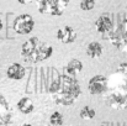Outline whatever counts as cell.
Segmentation results:
<instances>
[{"label":"cell","mask_w":127,"mask_h":126,"mask_svg":"<svg viewBox=\"0 0 127 126\" xmlns=\"http://www.w3.org/2000/svg\"><path fill=\"white\" fill-rule=\"evenodd\" d=\"M48 93L54 104L70 106L80 96L82 86L78 79H75V77L61 74L51 83Z\"/></svg>","instance_id":"6da1fadb"},{"label":"cell","mask_w":127,"mask_h":126,"mask_svg":"<svg viewBox=\"0 0 127 126\" xmlns=\"http://www.w3.org/2000/svg\"><path fill=\"white\" fill-rule=\"evenodd\" d=\"M105 101L114 109H127V63H121L116 73L107 77Z\"/></svg>","instance_id":"7a4b0ae2"},{"label":"cell","mask_w":127,"mask_h":126,"mask_svg":"<svg viewBox=\"0 0 127 126\" xmlns=\"http://www.w3.org/2000/svg\"><path fill=\"white\" fill-rule=\"evenodd\" d=\"M53 54V47L46 42L41 41L38 37H31L22 43L21 58L27 63H40L49 59Z\"/></svg>","instance_id":"3957f363"},{"label":"cell","mask_w":127,"mask_h":126,"mask_svg":"<svg viewBox=\"0 0 127 126\" xmlns=\"http://www.w3.org/2000/svg\"><path fill=\"white\" fill-rule=\"evenodd\" d=\"M37 10L51 16H61L67 10L70 0H35Z\"/></svg>","instance_id":"277c9868"},{"label":"cell","mask_w":127,"mask_h":126,"mask_svg":"<svg viewBox=\"0 0 127 126\" xmlns=\"http://www.w3.org/2000/svg\"><path fill=\"white\" fill-rule=\"evenodd\" d=\"M109 40L116 49L127 52V15L124 16L121 24L109 32Z\"/></svg>","instance_id":"5b68a950"},{"label":"cell","mask_w":127,"mask_h":126,"mask_svg":"<svg viewBox=\"0 0 127 126\" xmlns=\"http://www.w3.org/2000/svg\"><path fill=\"white\" fill-rule=\"evenodd\" d=\"M12 27L19 35H29L35 27V20L29 14H21L14 20Z\"/></svg>","instance_id":"8992f818"},{"label":"cell","mask_w":127,"mask_h":126,"mask_svg":"<svg viewBox=\"0 0 127 126\" xmlns=\"http://www.w3.org/2000/svg\"><path fill=\"white\" fill-rule=\"evenodd\" d=\"M89 93L93 95H104L107 89V77L102 74H96L91 77L88 82Z\"/></svg>","instance_id":"52a82bcc"},{"label":"cell","mask_w":127,"mask_h":126,"mask_svg":"<svg viewBox=\"0 0 127 126\" xmlns=\"http://www.w3.org/2000/svg\"><path fill=\"white\" fill-rule=\"evenodd\" d=\"M57 40L62 43H73L77 40V31L72 26H63L57 30Z\"/></svg>","instance_id":"ba28073f"},{"label":"cell","mask_w":127,"mask_h":126,"mask_svg":"<svg viewBox=\"0 0 127 126\" xmlns=\"http://www.w3.org/2000/svg\"><path fill=\"white\" fill-rule=\"evenodd\" d=\"M25 74H26V69L20 63H11L6 69L7 78L12 79V81H21V79H24Z\"/></svg>","instance_id":"9c48e42d"},{"label":"cell","mask_w":127,"mask_h":126,"mask_svg":"<svg viewBox=\"0 0 127 126\" xmlns=\"http://www.w3.org/2000/svg\"><path fill=\"white\" fill-rule=\"evenodd\" d=\"M95 29L100 34H109L114 29V22H112V20H111L110 16L101 15L95 21Z\"/></svg>","instance_id":"30bf717a"},{"label":"cell","mask_w":127,"mask_h":126,"mask_svg":"<svg viewBox=\"0 0 127 126\" xmlns=\"http://www.w3.org/2000/svg\"><path fill=\"white\" fill-rule=\"evenodd\" d=\"M11 109L9 103L5 100V98L2 95H0V126L6 125L10 123L11 120Z\"/></svg>","instance_id":"8fae6325"},{"label":"cell","mask_w":127,"mask_h":126,"mask_svg":"<svg viewBox=\"0 0 127 126\" xmlns=\"http://www.w3.org/2000/svg\"><path fill=\"white\" fill-rule=\"evenodd\" d=\"M82 69H83L82 61H79L77 58H73L65 66V74L72 76V77H77V74H79L82 72Z\"/></svg>","instance_id":"7c38bea8"},{"label":"cell","mask_w":127,"mask_h":126,"mask_svg":"<svg viewBox=\"0 0 127 126\" xmlns=\"http://www.w3.org/2000/svg\"><path fill=\"white\" fill-rule=\"evenodd\" d=\"M16 106H17V110H19L20 113L25 114V115L31 114V113L35 110L33 101H32V100H31L29 96H24V98H21V99L17 101Z\"/></svg>","instance_id":"4fadbf2b"},{"label":"cell","mask_w":127,"mask_h":126,"mask_svg":"<svg viewBox=\"0 0 127 126\" xmlns=\"http://www.w3.org/2000/svg\"><path fill=\"white\" fill-rule=\"evenodd\" d=\"M86 54L90 58H99L102 54V46L97 41L90 42L86 47Z\"/></svg>","instance_id":"5bb4252c"},{"label":"cell","mask_w":127,"mask_h":126,"mask_svg":"<svg viewBox=\"0 0 127 126\" xmlns=\"http://www.w3.org/2000/svg\"><path fill=\"white\" fill-rule=\"evenodd\" d=\"M79 115H80V118L83 119V120H91V119H94L95 116H96V111H95V109H93L91 106H83L82 109H80V111H79Z\"/></svg>","instance_id":"9a60e30c"},{"label":"cell","mask_w":127,"mask_h":126,"mask_svg":"<svg viewBox=\"0 0 127 126\" xmlns=\"http://www.w3.org/2000/svg\"><path fill=\"white\" fill-rule=\"evenodd\" d=\"M64 123V118L59 111H54L49 116V125L51 126H62Z\"/></svg>","instance_id":"2e32d148"},{"label":"cell","mask_w":127,"mask_h":126,"mask_svg":"<svg viewBox=\"0 0 127 126\" xmlns=\"http://www.w3.org/2000/svg\"><path fill=\"white\" fill-rule=\"evenodd\" d=\"M95 5H96V1L95 0H80V4H79L80 9L84 10V11L93 10L95 7Z\"/></svg>","instance_id":"e0dca14e"},{"label":"cell","mask_w":127,"mask_h":126,"mask_svg":"<svg viewBox=\"0 0 127 126\" xmlns=\"http://www.w3.org/2000/svg\"><path fill=\"white\" fill-rule=\"evenodd\" d=\"M17 1L22 5H27V4H31L32 1H35V0H17Z\"/></svg>","instance_id":"ac0fdd59"},{"label":"cell","mask_w":127,"mask_h":126,"mask_svg":"<svg viewBox=\"0 0 127 126\" xmlns=\"http://www.w3.org/2000/svg\"><path fill=\"white\" fill-rule=\"evenodd\" d=\"M2 26H4V25H2V21H1V19H0V31L2 30Z\"/></svg>","instance_id":"d6986e66"},{"label":"cell","mask_w":127,"mask_h":126,"mask_svg":"<svg viewBox=\"0 0 127 126\" xmlns=\"http://www.w3.org/2000/svg\"><path fill=\"white\" fill-rule=\"evenodd\" d=\"M20 126H32L31 124H22V125H20Z\"/></svg>","instance_id":"ffe728a7"},{"label":"cell","mask_w":127,"mask_h":126,"mask_svg":"<svg viewBox=\"0 0 127 126\" xmlns=\"http://www.w3.org/2000/svg\"><path fill=\"white\" fill-rule=\"evenodd\" d=\"M100 126H106V125H100Z\"/></svg>","instance_id":"44dd1931"},{"label":"cell","mask_w":127,"mask_h":126,"mask_svg":"<svg viewBox=\"0 0 127 126\" xmlns=\"http://www.w3.org/2000/svg\"><path fill=\"white\" fill-rule=\"evenodd\" d=\"M126 126H127V124H126Z\"/></svg>","instance_id":"7402d4cb"}]
</instances>
